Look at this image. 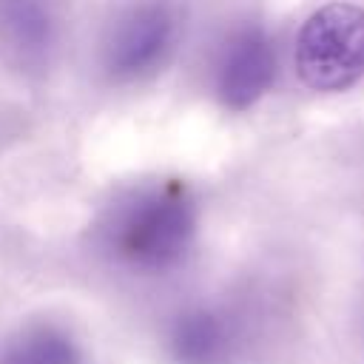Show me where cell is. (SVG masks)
<instances>
[{"label": "cell", "mask_w": 364, "mask_h": 364, "mask_svg": "<svg viewBox=\"0 0 364 364\" xmlns=\"http://www.w3.org/2000/svg\"><path fill=\"white\" fill-rule=\"evenodd\" d=\"M236 347V330L228 316L191 307L168 330V353L176 364H228Z\"/></svg>", "instance_id": "5"}, {"label": "cell", "mask_w": 364, "mask_h": 364, "mask_svg": "<svg viewBox=\"0 0 364 364\" xmlns=\"http://www.w3.org/2000/svg\"><path fill=\"white\" fill-rule=\"evenodd\" d=\"M296 74L313 91H344L364 77V9L324 3L299 28Z\"/></svg>", "instance_id": "2"}, {"label": "cell", "mask_w": 364, "mask_h": 364, "mask_svg": "<svg viewBox=\"0 0 364 364\" xmlns=\"http://www.w3.org/2000/svg\"><path fill=\"white\" fill-rule=\"evenodd\" d=\"M196 236V205L185 185H148L114 205L105 245L117 262L139 273L176 267Z\"/></svg>", "instance_id": "1"}, {"label": "cell", "mask_w": 364, "mask_h": 364, "mask_svg": "<svg viewBox=\"0 0 364 364\" xmlns=\"http://www.w3.org/2000/svg\"><path fill=\"white\" fill-rule=\"evenodd\" d=\"M51 0H0V37L20 57H43L54 43Z\"/></svg>", "instance_id": "6"}, {"label": "cell", "mask_w": 364, "mask_h": 364, "mask_svg": "<svg viewBox=\"0 0 364 364\" xmlns=\"http://www.w3.org/2000/svg\"><path fill=\"white\" fill-rule=\"evenodd\" d=\"M176 43V14L154 0L134 6L117 20L102 48V65L111 80L134 82L154 74Z\"/></svg>", "instance_id": "3"}, {"label": "cell", "mask_w": 364, "mask_h": 364, "mask_svg": "<svg viewBox=\"0 0 364 364\" xmlns=\"http://www.w3.org/2000/svg\"><path fill=\"white\" fill-rule=\"evenodd\" d=\"M0 364H85V353L71 333L54 324H37L3 344Z\"/></svg>", "instance_id": "7"}, {"label": "cell", "mask_w": 364, "mask_h": 364, "mask_svg": "<svg viewBox=\"0 0 364 364\" xmlns=\"http://www.w3.org/2000/svg\"><path fill=\"white\" fill-rule=\"evenodd\" d=\"M216 97L230 111H247L256 105L276 80V48L259 26L233 31L216 60Z\"/></svg>", "instance_id": "4"}]
</instances>
